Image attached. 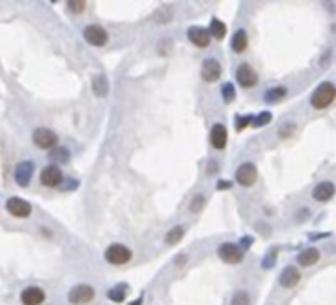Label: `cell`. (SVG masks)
<instances>
[{"label":"cell","mask_w":336,"mask_h":305,"mask_svg":"<svg viewBox=\"0 0 336 305\" xmlns=\"http://www.w3.org/2000/svg\"><path fill=\"white\" fill-rule=\"evenodd\" d=\"M271 119H273V115L269 113V111H263L259 117H255L253 119V127H263V125H267V123H271Z\"/></svg>","instance_id":"4316f807"},{"label":"cell","mask_w":336,"mask_h":305,"mask_svg":"<svg viewBox=\"0 0 336 305\" xmlns=\"http://www.w3.org/2000/svg\"><path fill=\"white\" fill-rule=\"evenodd\" d=\"M210 143L216 151H224L228 145V131L222 123H216L210 131Z\"/></svg>","instance_id":"7c38bea8"},{"label":"cell","mask_w":336,"mask_h":305,"mask_svg":"<svg viewBox=\"0 0 336 305\" xmlns=\"http://www.w3.org/2000/svg\"><path fill=\"white\" fill-rule=\"evenodd\" d=\"M334 194H336V187H334V182H330V180L318 182V185L315 187V191H313V198L317 202H328Z\"/></svg>","instance_id":"4fadbf2b"},{"label":"cell","mask_w":336,"mask_h":305,"mask_svg":"<svg viewBox=\"0 0 336 305\" xmlns=\"http://www.w3.org/2000/svg\"><path fill=\"white\" fill-rule=\"evenodd\" d=\"M218 258L224 262V264H241L243 258H246V254H243V250L237 246V244H231V242H226L222 244V246L218 248Z\"/></svg>","instance_id":"3957f363"},{"label":"cell","mask_w":336,"mask_h":305,"mask_svg":"<svg viewBox=\"0 0 336 305\" xmlns=\"http://www.w3.org/2000/svg\"><path fill=\"white\" fill-rule=\"evenodd\" d=\"M105 260L113 266H125L133 260V252L127 246H123V244H111L105 250Z\"/></svg>","instance_id":"7a4b0ae2"},{"label":"cell","mask_w":336,"mask_h":305,"mask_svg":"<svg viewBox=\"0 0 336 305\" xmlns=\"http://www.w3.org/2000/svg\"><path fill=\"white\" fill-rule=\"evenodd\" d=\"M293 133H295V123H285V125H281V129H279V137H281V139L291 137Z\"/></svg>","instance_id":"f546056e"},{"label":"cell","mask_w":336,"mask_h":305,"mask_svg":"<svg viewBox=\"0 0 336 305\" xmlns=\"http://www.w3.org/2000/svg\"><path fill=\"white\" fill-rule=\"evenodd\" d=\"M83 38L91 46H105L107 40H109V34H107V30L103 26H99V24H89L83 30Z\"/></svg>","instance_id":"8992f818"},{"label":"cell","mask_w":336,"mask_h":305,"mask_svg":"<svg viewBox=\"0 0 336 305\" xmlns=\"http://www.w3.org/2000/svg\"><path fill=\"white\" fill-rule=\"evenodd\" d=\"M20 299H22L24 305H40V303H44L46 295H44V291L40 287H28V289L22 291Z\"/></svg>","instance_id":"e0dca14e"},{"label":"cell","mask_w":336,"mask_h":305,"mask_svg":"<svg viewBox=\"0 0 336 305\" xmlns=\"http://www.w3.org/2000/svg\"><path fill=\"white\" fill-rule=\"evenodd\" d=\"M336 99V85L332 81H322L311 95V105L317 111H322L326 107H330Z\"/></svg>","instance_id":"6da1fadb"},{"label":"cell","mask_w":336,"mask_h":305,"mask_svg":"<svg viewBox=\"0 0 336 305\" xmlns=\"http://www.w3.org/2000/svg\"><path fill=\"white\" fill-rule=\"evenodd\" d=\"M93 297H95V289L91 287V286H87V284L75 286V287L70 291V295H68L70 303H75V305H85V303H89V301H93Z\"/></svg>","instance_id":"52a82bcc"},{"label":"cell","mask_w":336,"mask_h":305,"mask_svg":"<svg viewBox=\"0 0 336 305\" xmlns=\"http://www.w3.org/2000/svg\"><path fill=\"white\" fill-rule=\"evenodd\" d=\"M231 50L235 54H243L248 50V34H246V30H237V32L233 34L231 38Z\"/></svg>","instance_id":"d6986e66"},{"label":"cell","mask_w":336,"mask_h":305,"mask_svg":"<svg viewBox=\"0 0 336 305\" xmlns=\"http://www.w3.org/2000/svg\"><path fill=\"white\" fill-rule=\"evenodd\" d=\"M299 282H301V269H297V267H293V266L285 267L283 273L279 276V284H281L285 289H293L295 286H299Z\"/></svg>","instance_id":"9a60e30c"},{"label":"cell","mask_w":336,"mask_h":305,"mask_svg":"<svg viewBox=\"0 0 336 305\" xmlns=\"http://www.w3.org/2000/svg\"><path fill=\"white\" fill-rule=\"evenodd\" d=\"M182 238H184V226H174L168 234H166V244H168V246H174V244L176 242H180Z\"/></svg>","instance_id":"603a6c76"},{"label":"cell","mask_w":336,"mask_h":305,"mask_svg":"<svg viewBox=\"0 0 336 305\" xmlns=\"http://www.w3.org/2000/svg\"><path fill=\"white\" fill-rule=\"evenodd\" d=\"M230 187H231V182H228V180H220V182H218V191H224V189L228 191Z\"/></svg>","instance_id":"1f68e13d"},{"label":"cell","mask_w":336,"mask_h":305,"mask_svg":"<svg viewBox=\"0 0 336 305\" xmlns=\"http://www.w3.org/2000/svg\"><path fill=\"white\" fill-rule=\"evenodd\" d=\"M235 180L239 187H253L257 180V167L253 163H243L235 169Z\"/></svg>","instance_id":"277c9868"},{"label":"cell","mask_w":336,"mask_h":305,"mask_svg":"<svg viewBox=\"0 0 336 305\" xmlns=\"http://www.w3.org/2000/svg\"><path fill=\"white\" fill-rule=\"evenodd\" d=\"M107 91H109L107 77H105V76H95V77H93V94L99 95V97H105Z\"/></svg>","instance_id":"44dd1931"},{"label":"cell","mask_w":336,"mask_h":305,"mask_svg":"<svg viewBox=\"0 0 336 305\" xmlns=\"http://www.w3.org/2000/svg\"><path fill=\"white\" fill-rule=\"evenodd\" d=\"M125 293H127V287L121 284L119 287H115V289L109 291V299H111V301H123V299H125Z\"/></svg>","instance_id":"d4e9b609"},{"label":"cell","mask_w":336,"mask_h":305,"mask_svg":"<svg viewBox=\"0 0 336 305\" xmlns=\"http://www.w3.org/2000/svg\"><path fill=\"white\" fill-rule=\"evenodd\" d=\"M285 95H287V89L285 87H273V89L265 91V101L267 103H279Z\"/></svg>","instance_id":"7402d4cb"},{"label":"cell","mask_w":336,"mask_h":305,"mask_svg":"<svg viewBox=\"0 0 336 305\" xmlns=\"http://www.w3.org/2000/svg\"><path fill=\"white\" fill-rule=\"evenodd\" d=\"M235 81L239 83V87L249 89V87H253V85L259 83V76H257V72L249 64H241L235 70Z\"/></svg>","instance_id":"5b68a950"},{"label":"cell","mask_w":336,"mask_h":305,"mask_svg":"<svg viewBox=\"0 0 336 305\" xmlns=\"http://www.w3.org/2000/svg\"><path fill=\"white\" fill-rule=\"evenodd\" d=\"M202 79L208 81V83H213V81H218L222 77V66L216 57H208L204 59V64H202Z\"/></svg>","instance_id":"ba28073f"},{"label":"cell","mask_w":336,"mask_h":305,"mask_svg":"<svg viewBox=\"0 0 336 305\" xmlns=\"http://www.w3.org/2000/svg\"><path fill=\"white\" fill-rule=\"evenodd\" d=\"M32 172H34V163H20L16 167V172H14V178L20 187H28L30 185V178H32Z\"/></svg>","instance_id":"2e32d148"},{"label":"cell","mask_w":336,"mask_h":305,"mask_svg":"<svg viewBox=\"0 0 336 305\" xmlns=\"http://www.w3.org/2000/svg\"><path fill=\"white\" fill-rule=\"evenodd\" d=\"M222 95H224L226 101H233V97H235V89H233L231 83H226V85L222 87Z\"/></svg>","instance_id":"f1b7e54d"},{"label":"cell","mask_w":336,"mask_h":305,"mask_svg":"<svg viewBox=\"0 0 336 305\" xmlns=\"http://www.w3.org/2000/svg\"><path fill=\"white\" fill-rule=\"evenodd\" d=\"M34 145L38 147V149H52V147H55L57 145V135L53 133V131H50V129H46V127H40V129H36L34 131Z\"/></svg>","instance_id":"9c48e42d"},{"label":"cell","mask_w":336,"mask_h":305,"mask_svg":"<svg viewBox=\"0 0 336 305\" xmlns=\"http://www.w3.org/2000/svg\"><path fill=\"white\" fill-rule=\"evenodd\" d=\"M68 8L71 12H81L85 8V2H68Z\"/></svg>","instance_id":"4dcf8cb0"},{"label":"cell","mask_w":336,"mask_h":305,"mask_svg":"<svg viewBox=\"0 0 336 305\" xmlns=\"http://www.w3.org/2000/svg\"><path fill=\"white\" fill-rule=\"evenodd\" d=\"M188 40L198 46V48H208L210 42H212V34L208 28H202V26H192L188 30Z\"/></svg>","instance_id":"30bf717a"},{"label":"cell","mask_w":336,"mask_h":305,"mask_svg":"<svg viewBox=\"0 0 336 305\" xmlns=\"http://www.w3.org/2000/svg\"><path fill=\"white\" fill-rule=\"evenodd\" d=\"M62 178H64V174H62V169L59 167H55V165H48L44 171H42V174H40V180H42V185L44 187H50V189H53V187H57L59 182H62Z\"/></svg>","instance_id":"8fae6325"},{"label":"cell","mask_w":336,"mask_h":305,"mask_svg":"<svg viewBox=\"0 0 336 305\" xmlns=\"http://www.w3.org/2000/svg\"><path fill=\"white\" fill-rule=\"evenodd\" d=\"M210 34H212V38H216V40H224L226 38V34H228V26L222 22V20H218V18H212V22H210Z\"/></svg>","instance_id":"ffe728a7"},{"label":"cell","mask_w":336,"mask_h":305,"mask_svg":"<svg viewBox=\"0 0 336 305\" xmlns=\"http://www.w3.org/2000/svg\"><path fill=\"white\" fill-rule=\"evenodd\" d=\"M231 305H251V297L246 289H237L231 297Z\"/></svg>","instance_id":"cb8c5ba5"},{"label":"cell","mask_w":336,"mask_h":305,"mask_svg":"<svg viewBox=\"0 0 336 305\" xmlns=\"http://www.w3.org/2000/svg\"><path fill=\"white\" fill-rule=\"evenodd\" d=\"M318 260H320V252H318L317 248H309V250H304V252H301V254L297 256V262H299V266H302V267L315 266Z\"/></svg>","instance_id":"ac0fdd59"},{"label":"cell","mask_w":336,"mask_h":305,"mask_svg":"<svg viewBox=\"0 0 336 305\" xmlns=\"http://www.w3.org/2000/svg\"><path fill=\"white\" fill-rule=\"evenodd\" d=\"M6 210L16 218H26V216H30V212H32V206L22 198H10L6 202Z\"/></svg>","instance_id":"5bb4252c"},{"label":"cell","mask_w":336,"mask_h":305,"mask_svg":"<svg viewBox=\"0 0 336 305\" xmlns=\"http://www.w3.org/2000/svg\"><path fill=\"white\" fill-rule=\"evenodd\" d=\"M249 123H253V119L249 115H241V117H235V129L237 131H243Z\"/></svg>","instance_id":"83f0119b"},{"label":"cell","mask_w":336,"mask_h":305,"mask_svg":"<svg viewBox=\"0 0 336 305\" xmlns=\"http://www.w3.org/2000/svg\"><path fill=\"white\" fill-rule=\"evenodd\" d=\"M206 206V198L202 194H196L192 200H190V212H202V208Z\"/></svg>","instance_id":"484cf974"}]
</instances>
